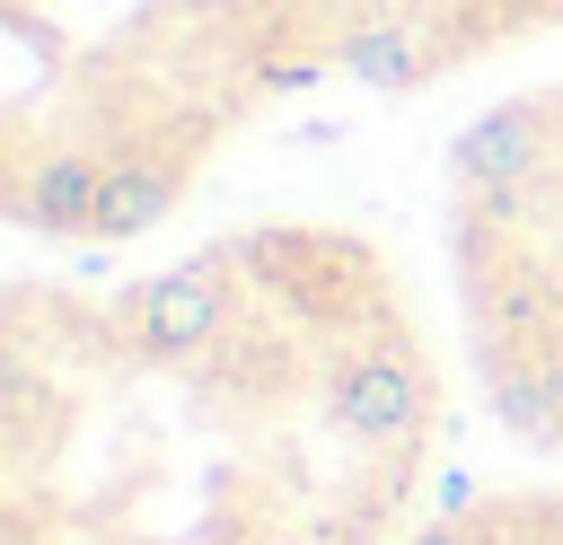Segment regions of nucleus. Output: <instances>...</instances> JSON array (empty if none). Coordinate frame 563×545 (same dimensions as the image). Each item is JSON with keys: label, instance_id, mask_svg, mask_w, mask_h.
Returning <instances> with one entry per match:
<instances>
[{"label": "nucleus", "instance_id": "2", "mask_svg": "<svg viewBox=\"0 0 563 545\" xmlns=\"http://www.w3.org/2000/svg\"><path fill=\"white\" fill-rule=\"evenodd\" d=\"M563 35V0H0V220L114 255L282 105L422 97Z\"/></svg>", "mask_w": 563, "mask_h": 545}, {"label": "nucleus", "instance_id": "1", "mask_svg": "<svg viewBox=\"0 0 563 545\" xmlns=\"http://www.w3.org/2000/svg\"><path fill=\"white\" fill-rule=\"evenodd\" d=\"M440 466L449 343L352 220L0 290V545H413Z\"/></svg>", "mask_w": 563, "mask_h": 545}, {"label": "nucleus", "instance_id": "4", "mask_svg": "<svg viewBox=\"0 0 563 545\" xmlns=\"http://www.w3.org/2000/svg\"><path fill=\"white\" fill-rule=\"evenodd\" d=\"M413 545H563V475L466 483L431 510V527Z\"/></svg>", "mask_w": 563, "mask_h": 545}, {"label": "nucleus", "instance_id": "3", "mask_svg": "<svg viewBox=\"0 0 563 545\" xmlns=\"http://www.w3.org/2000/svg\"><path fill=\"white\" fill-rule=\"evenodd\" d=\"M449 343L484 413L563 475V70L475 105L440 167Z\"/></svg>", "mask_w": 563, "mask_h": 545}]
</instances>
